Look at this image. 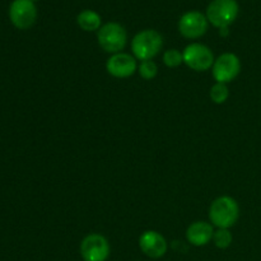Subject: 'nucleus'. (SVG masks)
<instances>
[{
    "label": "nucleus",
    "instance_id": "obj_16",
    "mask_svg": "<svg viewBox=\"0 0 261 261\" xmlns=\"http://www.w3.org/2000/svg\"><path fill=\"white\" fill-rule=\"evenodd\" d=\"M163 63H165L166 66L168 68H177L181 64L184 63V56L182 53H180L176 48H172V50H167L165 54H163Z\"/></svg>",
    "mask_w": 261,
    "mask_h": 261
},
{
    "label": "nucleus",
    "instance_id": "obj_4",
    "mask_svg": "<svg viewBox=\"0 0 261 261\" xmlns=\"http://www.w3.org/2000/svg\"><path fill=\"white\" fill-rule=\"evenodd\" d=\"M98 43L106 53L119 54L126 46L127 35L125 28L116 22L102 25L97 33Z\"/></svg>",
    "mask_w": 261,
    "mask_h": 261
},
{
    "label": "nucleus",
    "instance_id": "obj_14",
    "mask_svg": "<svg viewBox=\"0 0 261 261\" xmlns=\"http://www.w3.org/2000/svg\"><path fill=\"white\" fill-rule=\"evenodd\" d=\"M214 245H216L218 249H227V247L231 246L232 241H233V237H232V233L229 232V229L226 228H218V231L214 232L213 236Z\"/></svg>",
    "mask_w": 261,
    "mask_h": 261
},
{
    "label": "nucleus",
    "instance_id": "obj_7",
    "mask_svg": "<svg viewBox=\"0 0 261 261\" xmlns=\"http://www.w3.org/2000/svg\"><path fill=\"white\" fill-rule=\"evenodd\" d=\"M81 255L84 261H106L110 256L109 241L102 234H88L81 244Z\"/></svg>",
    "mask_w": 261,
    "mask_h": 261
},
{
    "label": "nucleus",
    "instance_id": "obj_15",
    "mask_svg": "<svg viewBox=\"0 0 261 261\" xmlns=\"http://www.w3.org/2000/svg\"><path fill=\"white\" fill-rule=\"evenodd\" d=\"M228 96H229L228 87H227L224 83H216L211 88V98L214 103L217 105L224 103V102L227 101V98H228Z\"/></svg>",
    "mask_w": 261,
    "mask_h": 261
},
{
    "label": "nucleus",
    "instance_id": "obj_17",
    "mask_svg": "<svg viewBox=\"0 0 261 261\" xmlns=\"http://www.w3.org/2000/svg\"><path fill=\"white\" fill-rule=\"evenodd\" d=\"M158 73V68L155 65V63L153 60H144L142 61V64L139 65V74L142 78L147 79H153Z\"/></svg>",
    "mask_w": 261,
    "mask_h": 261
},
{
    "label": "nucleus",
    "instance_id": "obj_9",
    "mask_svg": "<svg viewBox=\"0 0 261 261\" xmlns=\"http://www.w3.org/2000/svg\"><path fill=\"white\" fill-rule=\"evenodd\" d=\"M208 30V19L198 10L188 12L178 20V31L186 38H199Z\"/></svg>",
    "mask_w": 261,
    "mask_h": 261
},
{
    "label": "nucleus",
    "instance_id": "obj_11",
    "mask_svg": "<svg viewBox=\"0 0 261 261\" xmlns=\"http://www.w3.org/2000/svg\"><path fill=\"white\" fill-rule=\"evenodd\" d=\"M140 250L152 259H160L167 252V241L157 231H145L139 239Z\"/></svg>",
    "mask_w": 261,
    "mask_h": 261
},
{
    "label": "nucleus",
    "instance_id": "obj_6",
    "mask_svg": "<svg viewBox=\"0 0 261 261\" xmlns=\"http://www.w3.org/2000/svg\"><path fill=\"white\" fill-rule=\"evenodd\" d=\"M184 63L196 71H205L214 64V55L211 48L201 43H191L182 53Z\"/></svg>",
    "mask_w": 261,
    "mask_h": 261
},
{
    "label": "nucleus",
    "instance_id": "obj_8",
    "mask_svg": "<svg viewBox=\"0 0 261 261\" xmlns=\"http://www.w3.org/2000/svg\"><path fill=\"white\" fill-rule=\"evenodd\" d=\"M241 71V61L239 56L226 53L219 56L213 64V76L217 83H229Z\"/></svg>",
    "mask_w": 261,
    "mask_h": 261
},
{
    "label": "nucleus",
    "instance_id": "obj_10",
    "mask_svg": "<svg viewBox=\"0 0 261 261\" xmlns=\"http://www.w3.org/2000/svg\"><path fill=\"white\" fill-rule=\"evenodd\" d=\"M106 69L115 78H127L137 71V60L129 54H114L107 60Z\"/></svg>",
    "mask_w": 261,
    "mask_h": 261
},
{
    "label": "nucleus",
    "instance_id": "obj_13",
    "mask_svg": "<svg viewBox=\"0 0 261 261\" xmlns=\"http://www.w3.org/2000/svg\"><path fill=\"white\" fill-rule=\"evenodd\" d=\"M76 23H78V25L82 30L87 31V32L98 31L102 27V19L99 14L91 9L83 10V12L79 13L78 17H76Z\"/></svg>",
    "mask_w": 261,
    "mask_h": 261
},
{
    "label": "nucleus",
    "instance_id": "obj_12",
    "mask_svg": "<svg viewBox=\"0 0 261 261\" xmlns=\"http://www.w3.org/2000/svg\"><path fill=\"white\" fill-rule=\"evenodd\" d=\"M213 226L206 222H195V223L190 224L186 231V239H188L189 244L196 247L208 245L213 240Z\"/></svg>",
    "mask_w": 261,
    "mask_h": 261
},
{
    "label": "nucleus",
    "instance_id": "obj_5",
    "mask_svg": "<svg viewBox=\"0 0 261 261\" xmlns=\"http://www.w3.org/2000/svg\"><path fill=\"white\" fill-rule=\"evenodd\" d=\"M9 18L18 30H28L37 19V8L31 0H13L9 7Z\"/></svg>",
    "mask_w": 261,
    "mask_h": 261
},
{
    "label": "nucleus",
    "instance_id": "obj_1",
    "mask_svg": "<svg viewBox=\"0 0 261 261\" xmlns=\"http://www.w3.org/2000/svg\"><path fill=\"white\" fill-rule=\"evenodd\" d=\"M240 217V206L231 196H221L212 203L209 218L213 226L218 228H231Z\"/></svg>",
    "mask_w": 261,
    "mask_h": 261
},
{
    "label": "nucleus",
    "instance_id": "obj_2",
    "mask_svg": "<svg viewBox=\"0 0 261 261\" xmlns=\"http://www.w3.org/2000/svg\"><path fill=\"white\" fill-rule=\"evenodd\" d=\"M162 46V36L157 31L144 30L134 36L132 42V50L135 58L144 61L152 60L155 55H158Z\"/></svg>",
    "mask_w": 261,
    "mask_h": 261
},
{
    "label": "nucleus",
    "instance_id": "obj_18",
    "mask_svg": "<svg viewBox=\"0 0 261 261\" xmlns=\"http://www.w3.org/2000/svg\"><path fill=\"white\" fill-rule=\"evenodd\" d=\"M31 2H33V3H35V2H38V0H31Z\"/></svg>",
    "mask_w": 261,
    "mask_h": 261
},
{
    "label": "nucleus",
    "instance_id": "obj_3",
    "mask_svg": "<svg viewBox=\"0 0 261 261\" xmlns=\"http://www.w3.org/2000/svg\"><path fill=\"white\" fill-rule=\"evenodd\" d=\"M236 0H213L206 9V19L217 28H226L236 20L239 15Z\"/></svg>",
    "mask_w": 261,
    "mask_h": 261
}]
</instances>
